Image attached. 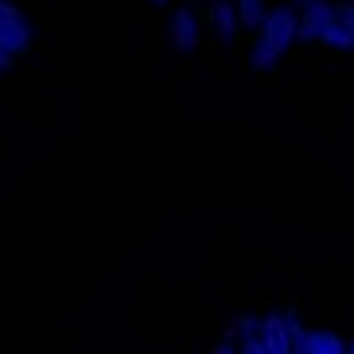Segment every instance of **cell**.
Listing matches in <instances>:
<instances>
[{"instance_id": "cell-1", "label": "cell", "mask_w": 354, "mask_h": 354, "mask_svg": "<svg viewBox=\"0 0 354 354\" xmlns=\"http://www.w3.org/2000/svg\"><path fill=\"white\" fill-rule=\"evenodd\" d=\"M296 39H300V12L292 8V4H272V12L265 16V24L253 32L250 71L269 74L272 66L296 47Z\"/></svg>"}, {"instance_id": "cell-2", "label": "cell", "mask_w": 354, "mask_h": 354, "mask_svg": "<svg viewBox=\"0 0 354 354\" xmlns=\"http://www.w3.org/2000/svg\"><path fill=\"white\" fill-rule=\"evenodd\" d=\"M32 43H35L32 20L12 0H0V51L12 55V59H20V55L32 51Z\"/></svg>"}, {"instance_id": "cell-3", "label": "cell", "mask_w": 354, "mask_h": 354, "mask_svg": "<svg viewBox=\"0 0 354 354\" xmlns=\"http://www.w3.org/2000/svg\"><path fill=\"white\" fill-rule=\"evenodd\" d=\"M335 16H339V4L335 0L300 8V39L296 43H304V47H323L327 35H331V28H335Z\"/></svg>"}, {"instance_id": "cell-4", "label": "cell", "mask_w": 354, "mask_h": 354, "mask_svg": "<svg viewBox=\"0 0 354 354\" xmlns=\"http://www.w3.org/2000/svg\"><path fill=\"white\" fill-rule=\"evenodd\" d=\"M167 39L176 47L179 55H191L198 51V43H203V20H198V12L191 4H179L171 16H167Z\"/></svg>"}, {"instance_id": "cell-5", "label": "cell", "mask_w": 354, "mask_h": 354, "mask_svg": "<svg viewBox=\"0 0 354 354\" xmlns=\"http://www.w3.org/2000/svg\"><path fill=\"white\" fill-rule=\"evenodd\" d=\"M292 354H346V339L331 327H308L300 343L292 346Z\"/></svg>"}, {"instance_id": "cell-6", "label": "cell", "mask_w": 354, "mask_h": 354, "mask_svg": "<svg viewBox=\"0 0 354 354\" xmlns=\"http://www.w3.org/2000/svg\"><path fill=\"white\" fill-rule=\"evenodd\" d=\"M207 24L214 28V35H218V43L222 47H230V43L238 39V12H234V0H214L210 4V16H207Z\"/></svg>"}, {"instance_id": "cell-7", "label": "cell", "mask_w": 354, "mask_h": 354, "mask_svg": "<svg viewBox=\"0 0 354 354\" xmlns=\"http://www.w3.org/2000/svg\"><path fill=\"white\" fill-rule=\"evenodd\" d=\"M234 12H238L241 32H257L265 24V16L272 12V0H234Z\"/></svg>"}, {"instance_id": "cell-8", "label": "cell", "mask_w": 354, "mask_h": 354, "mask_svg": "<svg viewBox=\"0 0 354 354\" xmlns=\"http://www.w3.org/2000/svg\"><path fill=\"white\" fill-rule=\"evenodd\" d=\"M210 354H238V343H226V339H222L218 346H210Z\"/></svg>"}, {"instance_id": "cell-9", "label": "cell", "mask_w": 354, "mask_h": 354, "mask_svg": "<svg viewBox=\"0 0 354 354\" xmlns=\"http://www.w3.org/2000/svg\"><path fill=\"white\" fill-rule=\"evenodd\" d=\"M12 66H16V59H12V55H4V51H0V74H8Z\"/></svg>"}, {"instance_id": "cell-10", "label": "cell", "mask_w": 354, "mask_h": 354, "mask_svg": "<svg viewBox=\"0 0 354 354\" xmlns=\"http://www.w3.org/2000/svg\"><path fill=\"white\" fill-rule=\"evenodd\" d=\"M296 4H300V8H312V4H323V0H292V8H296Z\"/></svg>"}, {"instance_id": "cell-11", "label": "cell", "mask_w": 354, "mask_h": 354, "mask_svg": "<svg viewBox=\"0 0 354 354\" xmlns=\"http://www.w3.org/2000/svg\"><path fill=\"white\" fill-rule=\"evenodd\" d=\"M145 4H152V8H167L171 0H145Z\"/></svg>"}, {"instance_id": "cell-12", "label": "cell", "mask_w": 354, "mask_h": 354, "mask_svg": "<svg viewBox=\"0 0 354 354\" xmlns=\"http://www.w3.org/2000/svg\"><path fill=\"white\" fill-rule=\"evenodd\" d=\"M346 354H354V339H346Z\"/></svg>"}, {"instance_id": "cell-13", "label": "cell", "mask_w": 354, "mask_h": 354, "mask_svg": "<svg viewBox=\"0 0 354 354\" xmlns=\"http://www.w3.org/2000/svg\"><path fill=\"white\" fill-rule=\"evenodd\" d=\"M335 4H343V0H335Z\"/></svg>"}]
</instances>
